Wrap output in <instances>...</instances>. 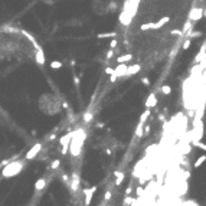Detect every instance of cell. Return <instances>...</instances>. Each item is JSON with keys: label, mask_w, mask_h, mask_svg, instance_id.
Returning a JSON list of instances; mask_svg holds the SVG:
<instances>
[{"label": "cell", "mask_w": 206, "mask_h": 206, "mask_svg": "<svg viewBox=\"0 0 206 206\" xmlns=\"http://www.w3.org/2000/svg\"><path fill=\"white\" fill-rule=\"evenodd\" d=\"M39 110L45 115H56L62 111V104L55 94L46 92L39 97Z\"/></svg>", "instance_id": "obj_1"}, {"label": "cell", "mask_w": 206, "mask_h": 206, "mask_svg": "<svg viewBox=\"0 0 206 206\" xmlns=\"http://www.w3.org/2000/svg\"><path fill=\"white\" fill-rule=\"evenodd\" d=\"M85 139H86V134L82 128H78V130L73 131L72 140H71V143H69V153L72 154L73 157L80 156L81 150H82V147H84Z\"/></svg>", "instance_id": "obj_2"}, {"label": "cell", "mask_w": 206, "mask_h": 206, "mask_svg": "<svg viewBox=\"0 0 206 206\" xmlns=\"http://www.w3.org/2000/svg\"><path fill=\"white\" fill-rule=\"evenodd\" d=\"M23 167H25V161H22V160H17V161H12V163H9L7 166H5L3 169V177H14V176H17L22 170H23Z\"/></svg>", "instance_id": "obj_3"}, {"label": "cell", "mask_w": 206, "mask_h": 206, "mask_svg": "<svg viewBox=\"0 0 206 206\" xmlns=\"http://www.w3.org/2000/svg\"><path fill=\"white\" fill-rule=\"evenodd\" d=\"M40 150H42V143H36V144H35V146L26 153V160L35 159V157L38 156V153H39Z\"/></svg>", "instance_id": "obj_4"}, {"label": "cell", "mask_w": 206, "mask_h": 206, "mask_svg": "<svg viewBox=\"0 0 206 206\" xmlns=\"http://www.w3.org/2000/svg\"><path fill=\"white\" fill-rule=\"evenodd\" d=\"M45 187H46V179H45V177H40V179L36 180V183H35V190H36V192L43 190Z\"/></svg>", "instance_id": "obj_5"}, {"label": "cell", "mask_w": 206, "mask_h": 206, "mask_svg": "<svg viewBox=\"0 0 206 206\" xmlns=\"http://www.w3.org/2000/svg\"><path fill=\"white\" fill-rule=\"evenodd\" d=\"M36 62L38 64H45V55H43V51H40V49H38L36 51Z\"/></svg>", "instance_id": "obj_6"}, {"label": "cell", "mask_w": 206, "mask_h": 206, "mask_svg": "<svg viewBox=\"0 0 206 206\" xmlns=\"http://www.w3.org/2000/svg\"><path fill=\"white\" fill-rule=\"evenodd\" d=\"M95 189H97V187H91L89 190H84V193H85V203H89V202H91V198H92V193L95 192Z\"/></svg>", "instance_id": "obj_7"}, {"label": "cell", "mask_w": 206, "mask_h": 206, "mask_svg": "<svg viewBox=\"0 0 206 206\" xmlns=\"http://www.w3.org/2000/svg\"><path fill=\"white\" fill-rule=\"evenodd\" d=\"M62 67V62H59V61H53V62H51V68L52 69H58V68Z\"/></svg>", "instance_id": "obj_8"}, {"label": "cell", "mask_w": 206, "mask_h": 206, "mask_svg": "<svg viewBox=\"0 0 206 206\" xmlns=\"http://www.w3.org/2000/svg\"><path fill=\"white\" fill-rule=\"evenodd\" d=\"M205 160H206V154H203V156H200L199 159H198V161L195 163V167H199L200 164H202V163L205 161Z\"/></svg>", "instance_id": "obj_9"}, {"label": "cell", "mask_w": 206, "mask_h": 206, "mask_svg": "<svg viewBox=\"0 0 206 206\" xmlns=\"http://www.w3.org/2000/svg\"><path fill=\"white\" fill-rule=\"evenodd\" d=\"M161 92H163V94H170V86H169V85H163V88H161Z\"/></svg>", "instance_id": "obj_10"}, {"label": "cell", "mask_w": 206, "mask_h": 206, "mask_svg": "<svg viewBox=\"0 0 206 206\" xmlns=\"http://www.w3.org/2000/svg\"><path fill=\"white\" fill-rule=\"evenodd\" d=\"M59 164H61L59 160H53V161H52V169H58V167H59Z\"/></svg>", "instance_id": "obj_11"}, {"label": "cell", "mask_w": 206, "mask_h": 206, "mask_svg": "<svg viewBox=\"0 0 206 206\" xmlns=\"http://www.w3.org/2000/svg\"><path fill=\"white\" fill-rule=\"evenodd\" d=\"M114 36V33H102V35H98V38H111Z\"/></svg>", "instance_id": "obj_12"}]
</instances>
